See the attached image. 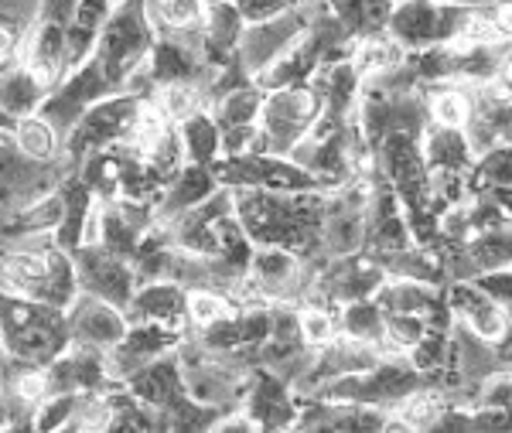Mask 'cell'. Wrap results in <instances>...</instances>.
<instances>
[{
  "instance_id": "7",
  "label": "cell",
  "mask_w": 512,
  "mask_h": 433,
  "mask_svg": "<svg viewBox=\"0 0 512 433\" xmlns=\"http://www.w3.org/2000/svg\"><path fill=\"white\" fill-rule=\"evenodd\" d=\"M41 389H45V379H41V376H28V379H21V393L28 396V399L41 396Z\"/></svg>"
},
{
  "instance_id": "5",
  "label": "cell",
  "mask_w": 512,
  "mask_h": 433,
  "mask_svg": "<svg viewBox=\"0 0 512 433\" xmlns=\"http://www.w3.org/2000/svg\"><path fill=\"white\" fill-rule=\"evenodd\" d=\"M304 335L311 341H325L332 335V324H328L325 314H308V318H304Z\"/></svg>"
},
{
  "instance_id": "3",
  "label": "cell",
  "mask_w": 512,
  "mask_h": 433,
  "mask_svg": "<svg viewBox=\"0 0 512 433\" xmlns=\"http://www.w3.org/2000/svg\"><path fill=\"white\" fill-rule=\"evenodd\" d=\"M192 314H195V321L212 324V321L226 318L229 307L222 304L219 297H212V294H195V297H192Z\"/></svg>"
},
{
  "instance_id": "2",
  "label": "cell",
  "mask_w": 512,
  "mask_h": 433,
  "mask_svg": "<svg viewBox=\"0 0 512 433\" xmlns=\"http://www.w3.org/2000/svg\"><path fill=\"white\" fill-rule=\"evenodd\" d=\"M434 113H437V120L448 123V127H461V123L468 120V103H465V96L448 93L434 103Z\"/></svg>"
},
{
  "instance_id": "4",
  "label": "cell",
  "mask_w": 512,
  "mask_h": 433,
  "mask_svg": "<svg viewBox=\"0 0 512 433\" xmlns=\"http://www.w3.org/2000/svg\"><path fill=\"white\" fill-rule=\"evenodd\" d=\"M158 7H161L164 18L175 21V24L192 21L198 14V0H158Z\"/></svg>"
},
{
  "instance_id": "8",
  "label": "cell",
  "mask_w": 512,
  "mask_h": 433,
  "mask_svg": "<svg viewBox=\"0 0 512 433\" xmlns=\"http://www.w3.org/2000/svg\"><path fill=\"white\" fill-rule=\"evenodd\" d=\"M11 48H14V41H11V35H7L4 28H0V62H4L7 55H11Z\"/></svg>"
},
{
  "instance_id": "1",
  "label": "cell",
  "mask_w": 512,
  "mask_h": 433,
  "mask_svg": "<svg viewBox=\"0 0 512 433\" xmlns=\"http://www.w3.org/2000/svg\"><path fill=\"white\" fill-rule=\"evenodd\" d=\"M18 133H21V147L28 154H35V157H48V154H52V144H55L52 130H48L41 120H24Z\"/></svg>"
},
{
  "instance_id": "6",
  "label": "cell",
  "mask_w": 512,
  "mask_h": 433,
  "mask_svg": "<svg viewBox=\"0 0 512 433\" xmlns=\"http://www.w3.org/2000/svg\"><path fill=\"white\" fill-rule=\"evenodd\" d=\"M168 106H171V113H178V116H188V113H192V106H195V96H192V89H171V96H168Z\"/></svg>"
}]
</instances>
